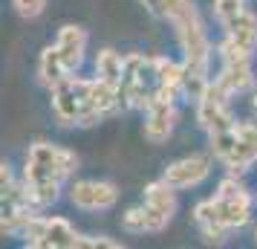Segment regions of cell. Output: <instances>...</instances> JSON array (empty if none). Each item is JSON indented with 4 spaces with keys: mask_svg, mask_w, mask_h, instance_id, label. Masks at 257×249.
Here are the masks:
<instances>
[{
    "mask_svg": "<svg viewBox=\"0 0 257 249\" xmlns=\"http://www.w3.org/2000/svg\"><path fill=\"white\" fill-rule=\"evenodd\" d=\"M214 197H217V206H220L222 223L228 229H240V226L248 223V217H251V197H248L245 186L237 180V174H228L222 180Z\"/></svg>",
    "mask_w": 257,
    "mask_h": 249,
    "instance_id": "5",
    "label": "cell"
},
{
    "mask_svg": "<svg viewBox=\"0 0 257 249\" xmlns=\"http://www.w3.org/2000/svg\"><path fill=\"white\" fill-rule=\"evenodd\" d=\"M55 47H58L64 64L70 67V72H75L78 67H81V61H84V49H87V32H84L81 26H75V24L61 26Z\"/></svg>",
    "mask_w": 257,
    "mask_h": 249,
    "instance_id": "12",
    "label": "cell"
},
{
    "mask_svg": "<svg viewBox=\"0 0 257 249\" xmlns=\"http://www.w3.org/2000/svg\"><path fill=\"white\" fill-rule=\"evenodd\" d=\"M38 78H41V84L49 87V90L58 87L64 78H70V67L64 64L58 47H47L41 52V58H38Z\"/></svg>",
    "mask_w": 257,
    "mask_h": 249,
    "instance_id": "16",
    "label": "cell"
},
{
    "mask_svg": "<svg viewBox=\"0 0 257 249\" xmlns=\"http://www.w3.org/2000/svg\"><path fill=\"white\" fill-rule=\"evenodd\" d=\"M153 67H156V99L174 102V96L182 90L185 81V64H176L171 58H153Z\"/></svg>",
    "mask_w": 257,
    "mask_h": 249,
    "instance_id": "14",
    "label": "cell"
},
{
    "mask_svg": "<svg viewBox=\"0 0 257 249\" xmlns=\"http://www.w3.org/2000/svg\"><path fill=\"white\" fill-rule=\"evenodd\" d=\"M194 223L199 226V232L202 237L208 240V243H220L225 232H228V226L222 223V214H220V206H217V197H211V200H202L194 206Z\"/></svg>",
    "mask_w": 257,
    "mask_h": 249,
    "instance_id": "13",
    "label": "cell"
},
{
    "mask_svg": "<svg viewBox=\"0 0 257 249\" xmlns=\"http://www.w3.org/2000/svg\"><path fill=\"white\" fill-rule=\"evenodd\" d=\"M98 246H104V249H118L121 243H118V240H113V237H107V235L81 237V249H98Z\"/></svg>",
    "mask_w": 257,
    "mask_h": 249,
    "instance_id": "21",
    "label": "cell"
},
{
    "mask_svg": "<svg viewBox=\"0 0 257 249\" xmlns=\"http://www.w3.org/2000/svg\"><path fill=\"white\" fill-rule=\"evenodd\" d=\"M225 35L231 38L237 47H243L245 52H254L257 47V15L245 9L243 15H237L228 26H222Z\"/></svg>",
    "mask_w": 257,
    "mask_h": 249,
    "instance_id": "17",
    "label": "cell"
},
{
    "mask_svg": "<svg viewBox=\"0 0 257 249\" xmlns=\"http://www.w3.org/2000/svg\"><path fill=\"white\" fill-rule=\"evenodd\" d=\"M142 3H145L153 15H162V0H142Z\"/></svg>",
    "mask_w": 257,
    "mask_h": 249,
    "instance_id": "22",
    "label": "cell"
},
{
    "mask_svg": "<svg viewBox=\"0 0 257 249\" xmlns=\"http://www.w3.org/2000/svg\"><path fill=\"white\" fill-rule=\"evenodd\" d=\"M26 159H32V162H38L41 168H47L49 174L58 177L61 183L67 177H72L75 168H78V156L72 154V151L61 148V145H49V142H35L29 148Z\"/></svg>",
    "mask_w": 257,
    "mask_h": 249,
    "instance_id": "7",
    "label": "cell"
},
{
    "mask_svg": "<svg viewBox=\"0 0 257 249\" xmlns=\"http://www.w3.org/2000/svg\"><path fill=\"white\" fill-rule=\"evenodd\" d=\"M95 75L110 84H118L121 75H124V58L118 55L116 49H101L95 55Z\"/></svg>",
    "mask_w": 257,
    "mask_h": 249,
    "instance_id": "19",
    "label": "cell"
},
{
    "mask_svg": "<svg viewBox=\"0 0 257 249\" xmlns=\"http://www.w3.org/2000/svg\"><path fill=\"white\" fill-rule=\"evenodd\" d=\"M214 81L220 84L228 96H237L251 84V67H248V61H222Z\"/></svg>",
    "mask_w": 257,
    "mask_h": 249,
    "instance_id": "15",
    "label": "cell"
},
{
    "mask_svg": "<svg viewBox=\"0 0 257 249\" xmlns=\"http://www.w3.org/2000/svg\"><path fill=\"white\" fill-rule=\"evenodd\" d=\"M90 90H93V81H84V78H75V75L64 78L58 87H52V110H55L61 125L90 128V125H98L104 119L98 113V107L93 105Z\"/></svg>",
    "mask_w": 257,
    "mask_h": 249,
    "instance_id": "2",
    "label": "cell"
},
{
    "mask_svg": "<svg viewBox=\"0 0 257 249\" xmlns=\"http://www.w3.org/2000/svg\"><path fill=\"white\" fill-rule=\"evenodd\" d=\"M211 174V159L202 154H194V156H185V159H176L171 165L165 168V183H171L176 191L182 189H194L199 186L202 180Z\"/></svg>",
    "mask_w": 257,
    "mask_h": 249,
    "instance_id": "8",
    "label": "cell"
},
{
    "mask_svg": "<svg viewBox=\"0 0 257 249\" xmlns=\"http://www.w3.org/2000/svg\"><path fill=\"white\" fill-rule=\"evenodd\" d=\"M245 12V0H214V15L222 26H228L237 15Z\"/></svg>",
    "mask_w": 257,
    "mask_h": 249,
    "instance_id": "20",
    "label": "cell"
},
{
    "mask_svg": "<svg viewBox=\"0 0 257 249\" xmlns=\"http://www.w3.org/2000/svg\"><path fill=\"white\" fill-rule=\"evenodd\" d=\"M254 240H257V229H254Z\"/></svg>",
    "mask_w": 257,
    "mask_h": 249,
    "instance_id": "24",
    "label": "cell"
},
{
    "mask_svg": "<svg viewBox=\"0 0 257 249\" xmlns=\"http://www.w3.org/2000/svg\"><path fill=\"white\" fill-rule=\"evenodd\" d=\"M174 122H176L174 102L153 99L148 105V110H145V139L153 145H162L171 136V131H174Z\"/></svg>",
    "mask_w": 257,
    "mask_h": 249,
    "instance_id": "10",
    "label": "cell"
},
{
    "mask_svg": "<svg viewBox=\"0 0 257 249\" xmlns=\"http://www.w3.org/2000/svg\"><path fill=\"white\" fill-rule=\"evenodd\" d=\"M257 162V125L254 122H240L237 125V142L234 151L222 165L228 168V174H243Z\"/></svg>",
    "mask_w": 257,
    "mask_h": 249,
    "instance_id": "9",
    "label": "cell"
},
{
    "mask_svg": "<svg viewBox=\"0 0 257 249\" xmlns=\"http://www.w3.org/2000/svg\"><path fill=\"white\" fill-rule=\"evenodd\" d=\"M174 191L176 189L171 183H165V180L148 183V186H145V203L153 206L156 212H162L165 217H174V212H176V194Z\"/></svg>",
    "mask_w": 257,
    "mask_h": 249,
    "instance_id": "18",
    "label": "cell"
},
{
    "mask_svg": "<svg viewBox=\"0 0 257 249\" xmlns=\"http://www.w3.org/2000/svg\"><path fill=\"white\" fill-rule=\"evenodd\" d=\"M171 223V217H165L162 212H156L153 206L142 203V206H133L121 214V226L130 235H142V232H162L165 226Z\"/></svg>",
    "mask_w": 257,
    "mask_h": 249,
    "instance_id": "11",
    "label": "cell"
},
{
    "mask_svg": "<svg viewBox=\"0 0 257 249\" xmlns=\"http://www.w3.org/2000/svg\"><path fill=\"white\" fill-rule=\"evenodd\" d=\"M162 18L171 21L176 32V41L185 52V67L194 72L208 75V61H211V44L208 35L202 29L197 9L191 0H162Z\"/></svg>",
    "mask_w": 257,
    "mask_h": 249,
    "instance_id": "1",
    "label": "cell"
},
{
    "mask_svg": "<svg viewBox=\"0 0 257 249\" xmlns=\"http://www.w3.org/2000/svg\"><path fill=\"white\" fill-rule=\"evenodd\" d=\"M231 96L222 90L217 81H208L205 93L197 99V122L205 133H217V131H228L237 122L231 116V107H228Z\"/></svg>",
    "mask_w": 257,
    "mask_h": 249,
    "instance_id": "4",
    "label": "cell"
},
{
    "mask_svg": "<svg viewBox=\"0 0 257 249\" xmlns=\"http://www.w3.org/2000/svg\"><path fill=\"white\" fill-rule=\"evenodd\" d=\"M254 110H257V90H254Z\"/></svg>",
    "mask_w": 257,
    "mask_h": 249,
    "instance_id": "23",
    "label": "cell"
},
{
    "mask_svg": "<svg viewBox=\"0 0 257 249\" xmlns=\"http://www.w3.org/2000/svg\"><path fill=\"white\" fill-rule=\"evenodd\" d=\"M70 200L84 212H104V209L116 206L118 189L104 180H81L70 189Z\"/></svg>",
    "mask_w": 257,
    "mask_h": 249,
    "instance_id": "6",
    "label": "cell"
},
{
    "mask_svg": "<svg viewBox=\"0 0 257 249\" xmlns=\"http://www.w3.org/2000/svg\"><path fill=\"white\" fill-rule=\"evenodd\" d=\"M24 237L29 246L35 249H81V237L64 217H41L32 214L26 223Z\"/></svg>",
    "mask_w": 257,
    "mask_h": 249,
    "instance_id": "3",
    "label": "cell"
}]
</instances>
